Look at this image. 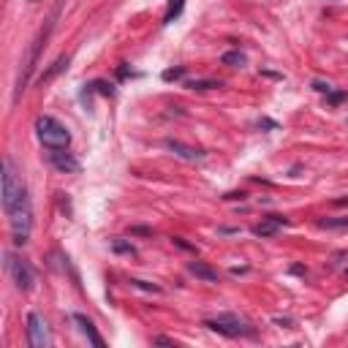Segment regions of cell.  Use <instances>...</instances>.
<instances>
[{
  "label": "cell",
  "mask_w": 348,
  "mask_h": 348,
  "mask_svg": "<svg viewBox=\"0 0 348 348\" xmlns=\"http://www.w3.org/2000/svg\"><path fill=\"white\" fill-rule=\"evenodd\" d=\"M3 210L14 231V245H25L30 226H33V207H30L27 188L11 158H3Z\"/></svg>",
  "instance_id": "cell-1"
},
{
  "label": "cell",
  "mask_w": 348,
  "mask_h": 348,
  "mask_svg": "<svg viewBox=\"0 0 348 348\" xmlns=\"http://www.w3.org/2000/svg\"><path fill=\"white\" fill-rule=\"evenodd\" d=\"M57 14H60V9H54V11H52V17L46 19V25H44L41 30H38L36 41H33V46H30V54H27L25 71H22V74H19V79H17V90H14V101H17V98L22 96V90H25V87H27L30 76H33V71H36V63H38V54H41L44 44H46V38H49V33L54 30V19H57Z\"/></svg>",
  "instance_id": "cell-2"
},
{
  "label": "cell",
  "mask_w": 348,
  "mask_h": 348,
  "mask_svg": "<svg viewBox=\"0 0 348 348\" xmlns=\"http://www.w3.org/2000/svg\"><path fill=\"white\" fill-rule=\"evenodd\" d=\"M36 133H38V141H41L46 150H66L71 144L68 128L63 123H57L54 117H49V114L36 117Z\"/></svg>",
  "instance_id": "cell-3"
},
{
  "label": "cell",
  "mask_w": 348,
  "mask_h": 348,
  "mask_svg": "<svg viewBox=\"0 0 348 348\" xmlns=\"http://www.w3.org/2000/svg\"><path fill=\"white\" fill-rule=\"evenodd\" d=\"M204 327L218 332V335H226V337H245V335H253V332H256L250 324H245L240 315H234V313H220L215 318H207Z\"/></svg>",
  "instance_id": "cell-4"
},
{
  "label": "cell",
  "mask_w": 348,
  "mask_h": 348,
  "mask_svg": "<svg viewBox=\"0 0 348 348\" xmlns=\"http://www.w3.org/2000/svg\"><path fill=\"white\" fill-rule=\"evenodd\" d=\"M6 270H9L14 286H17L19 291H33V286H36V275H33V270H30L27 261L17 258L14 253H6Z\"/></svg>",
  "instance_id": "cell-5"
},
{
  "label": "cell",
  "mask_w": 348,
  "mask_h": 348,
  "mask_svg": "<svg viewBox=\"0 0 348 348\" xmlns=\"http://www.w3.org/2000/svg\"><path fill=\"white\" fill-rule=\"evenodd\" d=\"M27 343L33 348H49V343H52L46 321L38 313H27Z\"/></svg>",
  "instance_id": "cell-6"
},
{
  "label": "cell",
  "mask_w": 348,
  "mask_h": 348,
  "mask_svg": "<svg viewBox=\"0 0 348 348\" xmlns=\"http://www.w3.org/2000/svg\"><path fill=\"white\" fill-rule=\"evenodd\" d=\"M49 161L57 171H66V174H76L79 171V161L66 150H52L49 153Z\"/></svg>",
  "instance_id": "cell-7"
},
{
  "label": "cell",
  "mask_w": 348,
  "mask_h": 348,
  "mask_svg": "<svg viewBox=\"0 0 348 348\" xmlns=\"http://www.w3.org/2000/svg\"><path fill=\"white\" fill-rule=\"evenodd\" d=\"M288 226V218H280V215H270L267 220H261V223L253 226V234L256 237H275L280 231V228Z\"/></svg>",
  "instance_id": "cell-8"
},
{
  "label": "cell",
  "mask_w": 348,
  "mask_h": 348,
  "mask_svg": "<svg viewBox=\"0 0 348 348\" xmlns=\"http://www.w3.org/2000/svg\"><path fill=\"white\" fill-rule=\"evenodd\" d=\"M74 324H76V327H79V332H82V335H84L87 340H90L93 345L104 348V337H101L98 332H96V324H93L90 318H87L84 313H74Z\"/></svg>",
  "instance_id": "cell-9"
},
{
  "label": "cell",
  "mask_w": 348,
  "mask_h": 348,
  "mask_svg": "<svg viewBox=\"0 0 348 348\" xmlns=\"http://www.w3.org/2000/svg\"><path fill=\"white\" fill-rule=\"evenodd\" d=\"M166 150H171L177 158H185V161H201V158H204V153L199 147L183 144V141H177V139H166Z\"/></svg>",
  "instance_id": "cell-10"
},
{
  "label": "cell",
  "mask_w": 348,
  "mask_h": 348,
  "mask_svg": "<svg viewBox=\"0 0 348 348\" xmlns=\"http://www.w3.org/2000/svg\"><path fill=\"white\" fill-rule=\"evenodd\" d=\"M188 272L196 275V278L204 280V283H218V280H220L218 270H212V267L204 264V261H191V264H188Z\"/></svg>",
  "instance_id": "cell-11"
},
{
  "label": "cell",
  "mask_w": 348,
  "mask_h": 348,
  "mask_svg": "<svg viewBox=\"0 0 348 348\" xmlns=\"http://www.w3.org/2000/svg\"><path fill=\"white\" fill-rule=\"evenodd\" d=\"M220 60H223V66H231V68H242V66H245V54H242L240 49H231V52H226Z\"/></svg>",
  "instance_id": "cell-12"
},
{
  "label": "cell",
  "mask_w": 348,
  "mask_h": 348,
  "mask_svg": "<svg viewBox=\"0 0 348 348\" xmlns=\"http://www.w3.org/2000/svg\"><path fill=\"white\" fill-rule=\"evenodd\" d=\"M183 6H185V0H169V11H166V17H163V25L177 19L180 14H183Z\"/></svg>",
  "instance_id": "cell-13"
},
{
  "label": "cell",
  "mask_w": 348,
  "mask_h": 348,
  "mask_svg": "<svg viewBox=\"0 0 348 348\" xmlns=\"http://www.w3.org/2000/svg\"><path fill=\"white\" fill-rule=\"evenodd\" d=\"M63 68H68V54H63V57H57V60H54V66H52L49 71H46L44 76H41V82H49V79H54V76H57Z\"/></svg>",
  "instance_id": "cell-14"
},
{
  "label": "cell",
  "mask_w": 348,
  "mask_h": 348,
  "mask_svg": "<svg viewBox=\"0 0 348 348\" xmlns=\"http://www.w3.org/2000/svg\"><path fill=\"white\" fill-rule=\"evenodd\" d=\"M318 228H348V218H321Z\"/></svg>",
  "instance_id": "cell-15"
},
{
  "label": "cell",
  "mask_w": 348,
  "mask_h": 348,
  "mask_svg": "<svg viewBox=\"0 0 348 348\" xmlns=\"http://www.w3.org/2000/svg\"><path fill=\"white\" fill-rule=\"evenodd\" d=\"M191 90H212V87H220V82L215 79H193V82H188Z\"/></svg>",
  "instance_id": "cell-16"
},
{
  "label": "cell",
  "mask_w": 348,
  "mask_h": 348,
  "mask_svg": "<svg viewBox=\"0 0 348 348\" xmlns=\"http://www.w3.org/2000/svg\"><path fill=\"white\" fill-rule=\"evenodd\" d=\"M112 250L123 253V256H133V253H136V248H133L131 242H125V240H112Z\"/></svg>",
  "instance_id": "cell-17"
},
{
  "label": "cell",
  "mask_w": 348,
  "mask_h": 348,
  "mask_svg": "<svg viewBox=\"0 0 348 348\" xmlns=\"http://www.w3.org/2000/svg\"><path fill=\"white\" fill-rule=\"evenodd\" d=\"M131 286H136V288H141V291H153V294H161V286L147 283V280H131Z\"/></svg>",
  "instance_id": "cell-18"
},
{
  "label": "cell",
  "mask_w": 348,
  "mask_h": 348,
  "mask_svg": "<svg viewBox=\"0 0 348 348\" xmlns=\"http://www.w3.org/2000/svg\"><path fill=\"white\" fill-rule=\"evenodd\" d=\"M183 74H185L183 66H180V68H169V71H163V79H166V82H171V79H180Z\"/></svg>",
  "instance_id": "cell-19"
},
{
  "label": "cell",
  "mask_w": 348,
  "mask_h": 348,
  "mask_svg": "<svg viewBox=\"0 0 348 348\" xmlns=\"http://www.w3.org/2000/svg\"><path fill=\"white\" fill-rule=\"evenodd\" d=\"M313 90L327 93V96H329V93H332V84H329V82H321V79H315V82H313Z\"/></svg>",
  "instance_id": "cell-20"
},
{
  "label": "cell",
  "mask_w": 348,
  "mask_h": 348,
  "mask_svg": "<svg viewBox=\"0 0 348 348\" xmlns=\"http://www.w3.org/2000/svg\"><path fill=\"white\" fill-rule=\"evenodd\" d=\"M93 87H98V93H104V96H112V84H106V82H93Z\"/></svg>",
  "instance_id": "cell-21"
},
{
  "label": "cell",
  "mask_w": 348,
  "mask_h": 348,
  "mask_svg": "<svg viewBox=\"0 0 348 348\" xmlns=\"http://www.w3.org/2000/svg\"><path fill=\"white\" fill-rule=\"evenodd\" d=\"M327 98H329V104H343V101H345V93H335V90H332Z\"/></svg>",
  "instance_id": "cell-22"
},
{
  "label": "cell",
  "mask_w": 348,
  "mask_h": 348,
  "mask_svg": "<svg viewBox=\"0 0 348 348\" xmlns=\"http://www.w3.org/2000/svg\"><path fill=\"white\" fill-rule=\"evenodd\" d=\"M272 321L278 324V327H291V318H280V315H275Z\"/></svg>",
  "instance_id": "cell-23"
},
{
  "label": "cell",
  "mask_w": 348,
  "mask_h": 348,
  "mask_svg": "<svg viewBox=\"0 0 348 348\" xmlns=\"http://www.w3.org/2000/svg\"><path fill=\"white\" fill-rule=\"evenodd\" d=\"M174 245H180V248H183V250H193L191 245H188V242H183V240H180V237H174Z\"/></svg>",
  "instance_id": "cell-24"
},
{
  "label": "cell",
  "mask_w": 348,
  "mask_h": 348,
  "mask_svg": "<svg viewBox=\"0 0 348 348\" xmlns=\"http://www.w3.org/2000/svg\"><path fill=\"white\" fill-rule=\"evenodd\" d=\"M155 343H158V345H174V340H169V337H155Z\"/></svg>",
  "instance_id": "cell-25"
},
{
  "label": "cell",
  "mask_w": 348,
  "mask_h": 348,
  "mask_svg": "<svg viewBox=\"0 0 348 348\" xmlns=\"http://www.w3.org/2000/svg\"><path fill=\"white\" fill-rule=\"evenodd\" d=\"M223 199H245V193H226Z\"/></svg>",
  "instance_id": "cell-26"
},
{
  "label": "cell",
  "mask_w": 348,
  "mask_h": 348,
  "mask_svg": "<svg viewBox=\"0 0 348 348\" xmlns=\"http://www.w3.org/2000/svg\"><path fill=\"white\" fill-rule=\"evenodd\" d=\"M291 272L294 275H307V270H302V267H291Z\"/></svg>",
  "instance_id": "cell-27"
},
{
  "label": "cell",
  "mask_w": 348,
  "mask_h": 348,
  "mask_svg": "<svg viewBox=\"0 0 348 348\" xmlns=\"http://www.w3.org/2000/svg\"><path fill=\"white\" fill-rule=\"evenodd\" d=\"M30 3H41V0H30Z\"/></svg>",
  "instance_id": "cell-28"
}]
</instances>
